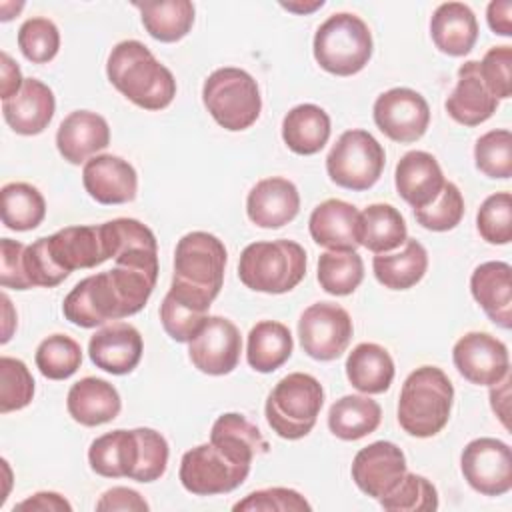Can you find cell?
Returning a JSON list of instances; mask_svg holds the SVG:
<instances>
[{
	"instance_id": "cell-1",
	"label": "cell",
	"mask_w": 512,
	"mask_h": 512,
	"mask_svg": "<svg viewBox=\"0 0 512 512\" xmlns=\"http://www.w3.org/2000/svg\"><path fill=\"white\" fill-rule=\"evenodd\" d=\"M226 260V246L214 234L202 230L184 234L174 250V274L168 292L208 312L224 284Z\"/></svg>"
},
{
	"instance_id": "cell-2",
	"label": "cell",
	"mask_w": 512,
	"mask_h": 512,
	"mask_svg": "<svg viewBox=\"0 0 512 512\" xmlns=\"http://www.w3.org/2000/svg\"><path fill=\"white\" fill-rule=\"evenodd\" d=\"M110 84L144 110H164L176 96L174 74L140 40L118 42L106 62Z\"/></svg>"
},
{
	"instance_id": "cell-3",
	"label": "cell",
	"mask_w": 512,
	"mask_h": 512,
	"mask_svg": "<svg viewBox=\"0 0 512 512\" xmlns=\"http://www.w3.org/2000/svg\"><path fill=\"white\" fill-rule=\"evenodd\" d=\"M454 404V386L438 366H420L408 374L398 398V424L416 438L444 430Z\"/></svg>"
},
{
	"instance_id": "cell-4",
	"label": "cell",
	"mask_w": 512,
	"mask_h": 512,
	"mask_svg": "<svg viewBox=\"0 0 512 512\" xmlns=\"http://www.w3.org/2000/svg\"><path fill=\"white\" fill-rule=\"evenodd\" d=\"M238 276L254 292H290L306 276V250L294 240L252 242L240 254Z\"/></svg>"
},
{
	"instance_id": "cell-5",
	"label": "cell",
	"mask_w": 512,
	"mask_h": 512,
	"mask_svg": "<svg viewBox=\"0 0 512 512\" xmlns=\"http://www.w3.org/2000/svg\"><path fill=\"white\" fill-rule=\"evenodd\" d=\"M324 404V388L304 372H292L276 382L264 406L268 426L284 440L308 436Z\"/></svg>"
},
{
	"instance_id": "cell-6",
	"label": "cell",
	"mask_w": 512,
	"mask_h": 512,
	"mask_svg": "<svg viewBox=\"0 0 512 512\" xmlns=\"http://www.w3.org/2000/svg\"><path fill=\"white\" fill-rule=\"evenodd\" d=\"M372 46V32L360 16L336 12L318 26L312 50L322 70L352 76L370 62Z\"/></svg>"
},
{
	"instance_id": "cell-7",
	"label": "cell",
	"mask_w": 512,
	"mask_h": 512,
	"mask_svg": "<svg viewBox=\"0 0 512 512\" xmlns=\"http://www.w3.org/2000/svg\"><path fill=\"white\" fill-rule=\"evenodd\" d=\"M202 102L208 114L228 132L250 128L262 110L256 80L242 68H218L202 86Z\"/></svg>"
},
{
	"instance_id": "cell-8",
	"label": "cell",
	"mask_w": 512,
	"mask_h": 512,
	"mask_svg": "<svg viewBox=\"0 0 512 512\" xmlns=\"http://www.w3.org/2000/svg\"><path fill=\"white\" fill-rule=\"evenodd\" d=\"M386 152L382 144L366 130L354 128L340 134L326 156L330 180L346 190L362 192L372 188L384 170Z\"/></svg>"
},
{
	"instance_id": "cell-9",
	"label": "cell",
	"mask_w": 512,
	"mask_h": 512,
	"mask_svg": "<svg viewBox=\"0 0 512 512\" xmlns=\"http://www.w3.org/2000/svg\"><path fill=\"white\" fill-rule=\"evenodd\" d=\"M250 474V466L236 464L214 444H200L180 460V484L196 496H214L236 490Z\"/></svg>"
},
{
	"instance_id": "cell-10",
	"label": "cell",
	"mask_w": 512,
	"mask_h": 512,
	"mask_svg": "<svg viewBox=\"0 0 512 512\" xmlns=\"http://www.w3.org/2000/svg\"><path fill=\"white\" fill-rule=\"evenodd\" d=\"M354 324L350 314L334 302L310 304L298 320V338L302 350L320 362L342 356L350 344Z\"/></svg>"
},
{
	"instance_id": "cell-11",
	"label": "cell",
	"mask_w": 512,
	"mask_h": 512,
	"mask_svg": "<svg viewBox=\"0 0 512 512\" xmlns=\"http://www.w3.org/2000/svg\"><path fill=\"white\" fill-rule=\"evenodd\" d=\"M62 312L68 322L80 328L104 326L110 320L128 318L122 296L110 270L80 280L64 298Z\"/></svg>"
},
{
	"instance_id": "cell-12",
	"label": "cell",
	"mask_w": 512,
	"mask_h": 512,
	"mask_svg": "<svg viewBox=\"0 0 512 512\" xmlns=\"http://www.w3.org/2000/svg\"><path fill=\"white\" fill-rule=\"evenodd\" d=\"M464 480L484 496H502L512 488V452L498 438H476L460 456Z\"/></svg>"
},
{
	"instance_id": "cell-13",
	"label": "cell",
	"mask_w": 512,
	"mask_h": 512,
	"mask_svg": "<svg viewBox=\"0 0 512 512\" xmlns=\"http://www.w3.org/2000/svg\"><path fill=\"white\" fill-rule=\"evenodd\" d=\"M380 132L400 144L420 140L430 124V106L426 98L412 88H390L382 92L372 108Z\"/></svg>"
},
{
	"instance_id": "cell-14",
	"label": "cell",
	"mask_w": 512,
	"mask_h": 512,
	"mask_svg": "<svg viewBox=\"0 0 512 512\" xmlns=\"http://www.w3.org/2000/svg\"><path fill=\"white\" fill-rule=\"evenodd\" d=\"M240 352V330L224 316H208L198 334L188 342L190 362L208 376L230 374L240 362Z\"/></svg>"
},
{
	"instance_id": "cell-15",
	"label": "cell",
	"mask_w": 512,
	"mask_h": 512,
	"mask_svg": "<svg viewBox=\"0 0 512 512\" xmlns=\"http://www.w3.org/2000/svg\"><path fill=\"white\" fill-rule=\"evenodd\" d=\"M452 360L460 376L476 386L498 384L510 370L506 344L488 332H468L458 338Z\"/></svg>"
},
{
	"instance_id": "cell-16",
	"label": "cell",
	"mask_w": 512,
	"mask_h": 512,
	"mask_svg": "<svg viewBox=\"0 0 512 512\" xmlns=\"http://www.w3.org/2000/svg\"><path fill=\"white\" fill-rule=\"evenodd\" d=\"M350 472L354 484L366 496L380 500L390 494L408 472L406 456L394 442L378 440L356 452Z\"/></svg>"
},
{
	"instance_id": "cell-17",
	"label": "cell",
	"mask_w": 512,
	"mask_h": 512,
	"mask_svg": "<svg viewBox=\"0 0 512 512\" xmlns=\"http://www.w3.org/2000/svg\"><path fill=\"white\" fill-rule=\"evenodd\" d=\"M48 238L54 262L68 274L78 268H94L112 258L106 224L66 226Z\"/></svg>"
},
{
	"instance_id": "cell-18",
	"label": "cell",
	"mask_w": 512,
	"mask_h": 512,
	"mask_svg": "<svg viewBox=\"0 0 512 512\" xmlns=\"http://www.w3.org/2000/svg\"><path fill=\"white\" fill-rule=\"evenodd\" d=\"M82 184L98 204H126L136 198L138 174L120 156L96 154L82 168Z\"/></svg>"
},
{
	"instance_id": "cell-19",
	"label": "cell",
	"mask_w": 512,
	"mask_h": 512,
	"mask_svg": "<svg viewBox=\"0 0 512 512\" xmlns=\"http://www.w3.org/2000/svg\"><path fill=\"white\" fill-rule=\"evenodd\" d=\"M144 342L140 332L128 322H112L90 336L88 354L96 368L108 374H130L142 358Z\"/></svg>"
},
{
	"instance_id": "cell-20",
	"label": "cell",
	"mask_w": 512,
	"mask_h": 512,
	"mask_svg": "<svg viewBox=\"0 0 512 512\" xmlns=\"http://www.w3.org/2000/svg\"><path fill=\"white\" fill-rule=\"evenodd\" d=\"M300 210V194L294 182L272 176L256 182L246 198V214L260 228H282L292 222Z\"/></svg>"
},
{
	"instance_id": "cell-21",
	"label": "cell",
	"mask_w": 512,
	"mask_h": 512,
	"mask_svg": "<svg viewBox=\"0 0 512 512\" xmlns=\"http://www.w3.org/2000/svg\"><path fill=\"white\" fill-rule=\"evenodd\" d=\"M110 144V126L104 116L90 110L70 112L58 126L56 148L70 164H86Z\"/></svg>"
},
{
	"instance_id": "cell-22",
	"label": "cell",
	"mask_w": 512,
	"mask_h": 512,
	"mask_svg": "<svg viewBox=\"0 0 512 512\" xmlns=\"http://www.w3.org/2000/svg\"><path fill=\"white\" fill-rule=\"evenodd\" d=\"M54 110V92L38 78H26L20 92L2 102V116L6 124L22 136H36L44 132L54 118Z\"/></svg>"
},
{
	"instance_id": "cell-23",
	"label": "cell",
	"mask_w": 512,
	"mask_h": 512,
	"mask_svg": "<svg viewBox=\"0 0 512 512\" xmlns=\"http://www.w3.org/2000/svg\"><path fill=\"white\" fill-rule=\"evenodd\" d=\"M444 182L446 180L442 168L430 152L410 150L396 164V192L414 210L432 204L440 194Z\"/></svg>"
},
{
	"instance_id": "cell-24",
	"label": "cell",
	"mask_w": 512,
	"mask_h": 512,
	"mask_svg": "<svg viewBox=\"0 0 512 512\" xmlns=\"http://www.w3.org/2000/svg\"><path fill=\"white\" fill-rule=\"evenodd\" d=\"M470 292L486 316L500 328L512 326V268L508 262L490 260L474 268Z\"/></svg>"
},
{
	"instance_id": "cell-25",
	"label": "cell",
	"mask_w": 512,
	"mask_h": 512,
	"mask_svg": "<svg viewBox=\"0 0 512 512\" xmlns=\"http://www.w3.org/2000/svg\"><path fill=\"white\" fill-rule=\"evenodd\" d=\"M360 212L350 202L328 198L320 202L308 220L310 236L316 244L328 250H356Z\"/></svg>"
},
{
	"instance_id": "cell-26",
	"label": "cell",
	"mask_w": 512,
	"mask_h": 512,
	"mask_svg": "<svg viewBox=\"0 0 512 512\" xmlns=\"http://www.w3.org/2000/svg\"><path fill=\"white\" fill-rule=\"evenodd\" d=\"M444 108L462 126H478L496 112L498 100L482 82L476 60H468L458 68L456 88L446 98Z\"/></svg>"
},
{
	"instance_id": "cell-27",
	"label": "cell",
	"mask_w": 512,
	"mask_h": 512,
	"mask_svg": "<svg viewBox=\"0 0 512 512\" xmlns=\"http://www.w3.org/2000/svg\"><path fill=\"white\" fill-rule=\"evenodd\" d=\"M66 408L74 422L94 428L112 422L120 414L122 400L108 380L86 376L70 386Z\"/></svg>"
},
{
	"instance_id": "cell-28",
	"label": "cell",
	"mask_w": 512,
	"mask_h": 512,
	"mask_svg": "<svg viewBox=\"0 0 512 512\" xmlns=\"http://www.w3.org/2000/svg\"><path fill=\"white\" fill-rule=\"evenodd\" d=\"M430 36L442 54L466 56L478 40L476 16L462 2H444L430 18Z\"/></svg>"
},
{
	"instance_id": "cell-29",
	"label": "cell",
	"mask_w": 512,
	"mask_h": 512,
	"mask_svg": "<svg viewBox=\"0 0 512 512\" xmlns=\"http://www.w3.org/2000/svg\"><path fill=\"white\" fill-rule=\"evenodd\" d=\"M210 444L236 464L252 466V460L268 452V442L262 432L238 412L218 416L210 430Z\"/></svg>"
},
{
	"instance_id": "cell-30",
	"label": "cell",
	"mask_w": 512,
	"mask_h": 512,
	"mask_svg": "<svg viewBox=\"0 0 512 512\" xmlns=\"http://www.w3.org/2000/svg\"><path fill=\"white\" fill-rule=\"evenodd\" d=\"M138 436L134 430H112L92 440L88 448L90 468L104 478H130L138 464Z\"/></svg>"
},
{
	"instance_id": "cell-31",
	"label": "cell",
	"mask_w": 512,
	"mask_h": 512,
	"mask_svg": "<svg viewBox=\"0 0 512 512\" xmlns=\"http://www.w3.org/2000/svg\"><path fill=\"white\" fill-rule=\"evenodd\" d=\"M346 378L362 394H382L394 380V360L390 352L374 342H362L346 358Z\"/></svg>"
},
{
	"instance_id": "cell-32",
	"label": "cell",
	"mask_w": 512,
	"mask_h": 512,
	"mask_svg": "<svg viewBox=\"0 0 512 512\" xmlns=\"http://www.w3.org/2000/svg\"><path fill=\"white\" fill-rule=\"evenodd\" d=\"M330 116L316 104H298L282 120L284 144L300 156L318 154L330 138Z\"/></svg>"
},
{
	"instance_id": "cell-33",
	"label": "cell",
	"mask_w": 512,
	"mask_h": 512,
	"mask_svg": "<svg viewBox=\"0 0 512 512\" xmlns=\"http://www.w3.org/2000/svg\"><path fill=\"white\" fill-rule=\"evenodd\" d=\"M372 270L384 288L408 290L424 278L428 270V252L418 240L406 238L400 252L376 254L372 260Z\"/></svg>"
},
{
	"instance_id": "cell-34",
	"label": "cell",
	"mask_w": 512,
	"mask_h": 512,
	"mask_svg": "<svg viewBox=\"0 0 512 512\" xmlns=\"http://www.w3.org/2000/svg\"><path fill=\"white\" fill-rule=\"evenodd\" d=\"M382 420V408L368 394H348L338 398L328 410L330 432L346 442L372 434Z\"/></svg>"
},
{
	"instance_id": "cell-35",
	"label": "cell",
	"mask_w": 512,
	"mask_h": 512,
	"mask_svg": "<svg viewBox=\"0 0 512 512\" xmlns=\"http://www.w3.org/2000/svg\"><path fill=\"white\" fill-rule=\"evenodd\" d=\"M408 238L406 220L392 204H370L360 212L358 240L360 246L374 254H386L404 244Z\"/></svg>"
},
{
	"instance_id": "cell-36",
	"label": "cell",
	"mask_w": 512,
	"mask_h": 512,
	"mask_svg": "<svg viewBox=\"0 0 512 512\" xmlns=\"http://www.w3.org/2000/svg\"><path fill=\"white\" fill-rule=\"evenodd\" d=\"M294 350V340L286 324L276 320H262L248 332L246 360L250 368L262 374L278 370Z\"/></svg>"
},
{
	"instance_id": "cell-37",
	"label": "cell",
	"mask_w": 512,
	"mask_h": 512,
	"mask_svg": "<svg viewBox=\"0 0 512 512\" xmlns=\"http://www.w3.org/2000/svg\"><path fill=\"white\" fill-rule=\"evenodd\" d=\"M140 10L142 26L158 42H178L194 26V4L190 0H166V2H136Z\"/></svg>"
},
{
	"instance_id": "cell-38",
	"label": "cell",
	"mask_w": 512,
	"mask_h": 512,
	"mask_svg": "<svg viewBox=\"0 0 512 512\" xmlns=\"http://www.w3.org/2000/svg\"><path fill=\"white\" fill-rule=\"evenodd\" d=\"M2 224L16 232H28L42 224L46 200L42 192L28 182H8L0 190Z\"/></svg>"
},
{
	"instance_id": "cell-39",
	"label": "cell",
	"mask_w": 512,
	"mask_h": 512,
	"mask_svg": "<svg viewBox=\"0 0 512 512\" xmlns=\"http://www.w3.org/2000/svg\"><path fill=\"white\" fill-rule=\"evenodd\" d=\"M364 280V262L356 250H326L318 258L320 288L332 296L352 294Z\"/></svg>"
},
{
	"instance_id": "cell-40",
	"label": "cell",
	"mask_w": 512,
	"mask_h": 512,
	"mask_svg": "<svg viewBox=\"0 0 512 512\" xmlns=\"http://www.w3.org/2000/svg\"><path fill=\"white\" fill-rule=\"evenodd\" d=\"M34 362L44 378L66 380L80 368L82 348L66 334H52L38 344Z\"/></svg>"
},
{
	"instance_id": "cell-41",
	"label": "cell",
	"mask_w": 512,
	"mask_h": 512,
	"mask_svg": "<svg viewBox=\"0 0 512 512\" xmlns=\"http://www.w3.org/2000/svg\"><path fill=\"white\" fill-rule=\"evenodd\" d=\"M378 502L390 512H432L438 508V492L428 478L406 472L398 486Z\"/></svg>"
},
{
	"instance_id": "cell-42",
	"label": "cell",
	"mask_w": 512,
	"mask_h": 512,
	"mask_svg": "<svg viewBox=\"0 0 512 512\" xmlns=\"http://www.w3.org/2000/svg\"><path fill=\"white\" fill-rule=\"evenodd\" d=\"M474 164L488 176L506 180L512 176V134L506 128L490 130L476 140Z\"/></svg>"
},
{
	"instance_id": "cell-43",
	"label": "cell",
	"mask_w": 512,
	"mask_h": 512,
	"mask_svg": "<svg viewBox=\"0 0 512 512\" xmlns=\"http://www.w3.org/2000/svg\"><path fill=\"white\" fill-rule=\"evenodd\" d=\"M34 398V378L28 366L12 356L0 358V412L26 408Z\"/></svg>"
},
{
	"instance_id": "cell-44",
	"label": "cell",
	"mask_w": 512,
	"mask_h": 512,
	"mask_svg": "<svg viewBox=\"0 0 512 512\" xmlns=\"http://www.w3.org/2000/svg\"><path fill=\"white\" fill-rule=\"evenodd\" d=\"M18 48L34 64L50 62L60 50L58 26L42 16L28 18L18 30Z\"/></svg>"
},
{
	"instance_id": "cell-45",
	"label": "cell",
	"mask_w": 512,
	"mask_h": 512,
	"mask_svg": "<svg viewBox=\"0 0 512 512\" xmlns=\"http://www.w3.org/2000/svg\"><path fill=\"white\" fill-rule=\"evenodd\" d=\"M464 216V198L454 182H444L436 200L414 210L416 222L432 232H448L460 224Z\"/></svg>"
},
{
	"instance_id": "cell-46",
	"label": "cell",
	"mask_w": 512,
	"mask_h": 512,
	"mask_svg": "<svg viewBox=\"0 0 512 512\" xmlns=\"http://www.w3.org/2000/svg\"><path fill=\"white\" fill-rule=\"evenodd\" d=\"M476 228L488 244H508L512 240V196L510 192L490 194L476 214Z\"/></svg>"
},
{
	"instance_id": "cell-47",
	"label": "cell",
	"mask_w": 512,
	"mask_h": 512,
	"mask_svg": "<svg viewBox=\"0 0 512 512\" xmlns=\"http://www.w3.org/2000/svg\"><path fill=\"white\" fill-rule=\"evenodd\" d=\"M208 312L178 300L170 292H166L160 304V322L164 332L176 342H190L198 330L204 326Z\"/></svg>"
},
{
	"instance_id": "cell-48",
	"label": "cell",
	"mask_w": 512,
	"mask_h": 512,
	"mask_svg": "<svg viewBox=\"0 0 512 512\" xmlns=\"http://www.w3.org/2000/svg\"><path fill=\"white\" fill-rule=\"evenodd\" d=\"M136 436H138L140 454L130 480L144 482V484L154 482L166 472L168 456H170L168 442L160 432L152 428H136Z\"/></svg>"
},
{
	"instance_id": "cell-49",
	"label": "cell",
	"mask_w": 512,
	"mask_h": 512,
	"mask_svg": "<svg viewBox=\"0 0 512 512\" xmlns=\"http://www.w3.org/2000/svg\"><path fill=\"white\" fill-rule=\"evenodd\" d=\"M234 512H304L312 510L310 502L292 488H262L254 490L232 506Z\"/></svg>"
},
{
	"instance_id": "cell-50",
	"label": "cell",
	"mask_w": 512,
	"mask_h": 512,
	"mask_svg": "<svg viewBox=\"0 0 512 512\" xmlns=\"http://www.w3.org/2000/svg\"><path fill=\"white\" fill-rule=\"evenodd\" d=\"M512 48L494 46L478 62V72L486 88L496 100H506L512 94Z\"/></svg>"
},
{
	"instance_id": "cell-51",
	"label": "cell",
	"mask_w": 512,
	"mask_h": 512,
	"mask_svg": "<svg viewBox=\"0 0 512 512\" xmlns=\"http://www.w3.org/2000/svg\"><path fill=\"white\" fill-rule=\"evenodd\" d=\"M24 272L32 286L52 288L58 286L68 278V272L62 270L50 250H48V238H38L24 250Z\"/></svg>"
},
{
	"instance_id": "cell-52",
	"label": "cell",
	"mask_w": 512,
	"mask_h": 512,
	"mask_svg": "<svg viewBox=\"0 0 512 512\" xmlns=\"http://www.w3.org/2000/svg\"><path fill=\"white\" fill-rule=\"evenodd\" d=\"M24 250L26 246L12 238L0 240V284L2 288L28 290L34 288L24 272Z\"/></svg>"
},
{
	"instance_id": "cell-53",
	"label": "cell",
	"mask_w": 512,
	"mask_h": 512,
	"mask_svg": "<svg viewBox=\"0 0 512 512\" xmlns=\"http://www.w3.org/2000/svg\"><path fill=\"white\" fill-rule=\"evenodd\" d=\"M148 508L150 506L142 494L126 486H114L106 490L96 502V510L100 512H146Z\"/></svg>"
},
{
	"instance_id": "cell-54",
	"label": "cell",
	"mask_w": 512,
	"mask_h": 512,
	"mask_svg": "<svg viewBox=\"0 0 512 512\" xmlns=\"http://www.w3.org/2000/svg\"><path fill=\"white\" fill-rule=\"evenodd\" d=\"M16 510H34V512H70L72 504L58 492H36L32 496H28L26 500L18 502L14 506Z\"/></svg>"
},
{
	"instance_id": "cell-55",
	"label": "cell",
	"mask_w": 512,
	"mask_h": 512,
	"mask_svg": "<svg viewBox=\"0 0 512 512\" xmlns=\"http://www.w3.org/2000/svg\"><path fill=\"white\" fill-rule=\"evenodd\" d=\"M26 78H22V72L18 68V64L10 58L8 52L0 54V96L2 102L16 96L22 88Z\"/></svg>"
},
{
	"instance_id": "cell-56",
	"label": "cell",
	"mask_w": 512,
	"mask_h": 512,
	"mask_svg": "<svg viewBox=\"0 0 512 512\" xmlns=\"http://www.w3.org/2000/svg\"><path fill=\"white\" fill-rule=\"evenodd\" d=\"M488 26L498 36H512V2L510 0H494L486 10Z\"/></svg>"
},
{
	"instance_id": "cell-57",
	"label": "cell",
	"mask_w": 512,
	"mask_h": 512,
	"mask_svg": "<svg viewBox=\"0 0 512 512\" xmlns=\"http://www.w3.org/2000/svg\"><path fill=\"white\" fill-rule=\"evenodd\" d=\"M510 376L506 374L498 384H492L490 388V404L494 414L500 418V422L504 424V428H508V408H510Z\"/></svg>"
},
{
	"instance_id": "cell-58",
	"label": "cell",
	"mask_w": 512,
	"mask_h": 512,
	"mask_svg": "<svg viewBox=\"0 0 512 512\" xmlns=\"http://www.w3.org/2000/svg\"><path fill=\"white\" fill-rule=\"evenodd\" d=\"M2 344H6L12 338V332L16 328V312L12 308V302L8 298V294H2Z\"/></svg>"
},
{
	"instance_id": "cell-59",
	"label": "cell",
	"mask_w": 512,
	"mask_h": 512,
	"mask_svg": "<svg viewBox=\"0 0 512 512\" xmlns=\"http://www.w3.org/2000/svg\"><path fill=\"white\" fill-rule=\"evenodd\" d=\"M280 6L284 8V10H288V12H296V14H310V12H314V10H318V8H322L324 6V0H316V2H310V4H302V2H280Z\"/></svg>"
}]
</instances>
